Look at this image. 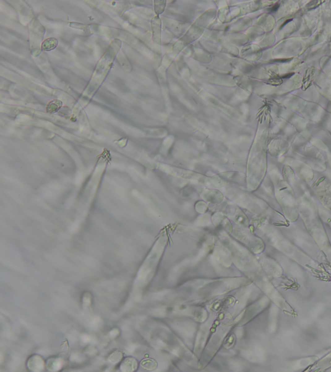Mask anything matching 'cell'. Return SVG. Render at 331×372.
I'll list each match as a JSON object with an SVG mask.
<instances>
[{
  "mask_svg": "<svg viewBox=\"0 0 331 372\" xmlns=\"http://www.w3.org/2000/svg\"><path fill=\"white\" fill-rule=\"evenodd\" d=\"M58 45V41L57 39L55 38H49L42 43L41 50L43 51H51L55 49Z\"/></svg>",
  "mask_w": 331,
  "mask_h": 372,
  "instance_id": "obj_1",
  "label": "cell"
},
{
  "mask_svg": "<svg viewBox=\"0 0 331 372\" xmlns=\"http://www.w3.org/2000/svg\"><path fill=\"white\" fill-rule=\"evenodd\" d=\"M62 101L59 100H53L49 102L46 107L47 112L49 113H54L58 111L62 107Z\"/></svg>",
  "mask_w": 331,
  "mask_h": 372,
  "instance_id": "obj_2",
  "label": "cell"
},
{
  "mask_svg": "<svg viewBox=\"0 0 331 372\" xmlns=\"http://www.w3.org/2000/svg\"><path fill=\"white\" fill-rule=\"evenodd\" d=\"M153 361L152 360H144L141 363V365L142 367H144V368H148L150 369L151 368H152L153 366Z\"/></svg>",
  "mask_w": 331,
  "mask_h": 372,
  "instance_id": "obj_3",
  "label": "cell"
}]
</instances>
